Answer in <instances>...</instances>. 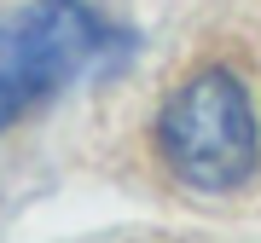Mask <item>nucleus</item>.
Here are the masks:
<instances>
[{"mask_svg":"<svg viewBox=\"0 0 261 243\" xmlns=\"http://www.w3.org/2000/svg\"><path fill=\"white\" fill-rule=\"evenodd\" d=\"M122 52L128 35H116L87 0H23L0 18V128L53 104L70 81Z\"/></svg>","mask_w":261,"mask_h":243,"instance_id":"1","label":"nucleus"},{"mask_svg":"<svg viewBox=\"0 0 261 243\" xmlns=\"http://www.w3.org/2000/svg\"><path fill=\"white\" fill-rule=\"evenodd\" d=\"M157 150L192 191H238L261 168L255 104L232 70H197L157 116Z\"/></svg>","mask_w":261,"mask_h":243,"instance_id":"2","label":"nucleus"}]
</instances>
